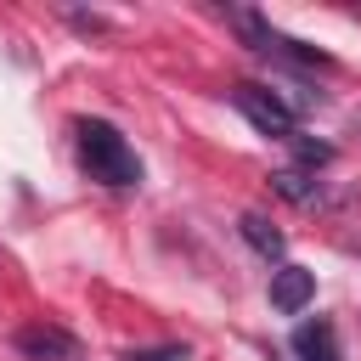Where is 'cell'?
Returning a JSON list of instances; mask_svg holds the SVG:
<instances>
[{
	"instance_id": "4",
	"label": "cell",
	"mask_w": 361,
	"mask_h": 361,
	"mask_svg": "<svg viewBox=\"0 0 361 361\" xmlns=\"http://www.w3.org/2000/svg\"><path fill=\"white\" fill-rule=\"evenodd\" d=\"M310 299H316V271H305V265H276L271 271V310L276 316H299Z\"/></svg>"
},
{
	"instance_id": "3",
	"label": "cell",
	"mask_w": 361,
	"mask_h": 361,
	"mask_svg": "<svg viewBox=\"0 0 361 361\" xmlns=\"http://www.w3.org/2000/svg\"><path fill=\"white\" fill-rule=\"evenodd\" d=\"M17 350H23L28 361H85V344H79L73 333L51 327V322H34V327H23V333H17Z\"/></svg>"
},
{
	"instance_id": "9",
	"label": "cell",
	"mask_w": 361,
	"mask_h": 361,
	"mask_svg": "<svg viewBox=\"0 0 361 361\" xmlns=\"http://www.w3.org/2000/svg\"><path fill=\"white\" fill-rule=\"evenodd\" d=\"M293 147H299V158H305V164H310V169H316V164H327V158H333V147H327V141H299V135H293Z\"/></svg>"
},
{
	"instance_id": "7",
	"label": "cell",
	"mask_w": 361,
	"mask_h": 361,
	"mask_svg": "<svg viewBox=\"0 0 361 361\" xmlns=\"http://www.w3.org/2000/svg\"><path fill=\"white\" fill-rule=\"evenodd\" d=\"M271 186H276L288 203H316V197H322L316 175H305V169H276V175H271Z\"/></svg>"
},
{
	"instance_id": "5",
	"label": "cell",
	"mask_w": 361,
	"mask_h": 361,
	"mask_svg": "<svg viewBox=\"0 0 361 361\" xmlns=\"http://www.w3.org/2000/svg\"><path fill=\"white\" fill-rule=\"evenodd\" d=\"M293 355H305V361H344L333 322H305V327H293Z\"/></svg>"
},
{
	"instance_id": "6",
	"label": "cell",
	"mask_w": 361,
	"mask_h": 361,
	"mask_svg": "<svg viewBox=\"0 0 361 361\" xmlns=\"http://www.w3.org/2000/svg\"><path fill=\"white\" fill-rule=\"evenodd\" d=\"M243 237H248V243H254L265 259H282V254H288V237H282V231H276L265 214H243Z\"/></svg>"
},
{
	"instance_id": "1",
	"label": "cell",
	"mask_w": 361,
	"mask_h": 361,
	"mask_svg": "<svg viewBox=\"0 0 361 361\" xmlns=\"http://www.w3.org/2000/svg\"><path fill=\"white\" fill-rule=\"evenodd\" d=\"M79 158H85L90 180H102V186H135L141 180V158L130 152V141L107 118H79Z\"/></svg>"
},
{
	"instance_id": "2",
	"label": "cell",
	"mask_w": 361,
	"mask_h": 361,
	"mask_svg": "<svg viewBox=\"0 0 361 361\" xmlns=\"http://www.w3.org/2000/svg\"><path fill=\"white\" fill-rule=\"evenodd\" d=\"M231 107L259 130V135H276V141H293V107L276 96V90H259V85H237L231 90Z\"/></svg>"
},
{
	"instance_id": "8",
	"label": "cell",
	"mask_w": 361,
	"mask_h": 361,
	"mask_svg": "<svg viewBox=\"0 0 361 361\" xmlns=\"http://www.w3.org/2000/svg\"><path fill=\"white\" fill-rule=\"evenodd\" d=\"M124 361H192L186 344H158V350H130Z\"/></svg>"
}]
</instances>
